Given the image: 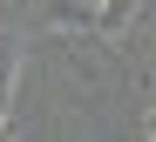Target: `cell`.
<instances>
[{
  "instance_id": "1",
  "label": "cell",
  "mask_w": 156,
  "mask_h": 142,
  "mask_svg": "<svg viewBox=\"0 0 156 142\" xmlns=\"http://www.w3.org/2000/svg\"><path fill=\"white\" fill-rule=\"evenodd\" d=\"M143 135H156V102H149V115H143Z\"/></svg>"
},
{
  "instance_id": "2",
  "label": "cell",
  "mask_w": 156,
  "mask_h": 142,
  "mask_svg": "<svg viewBox=\"0 0 156 142\" xmlns=\"http://www.w3.org/2000/svg\"><path fill=\"white\" fill-rule=\"evenodd\" d=\"M88 7H95V0H88Z\"/></svg>"
}]
</instances>
